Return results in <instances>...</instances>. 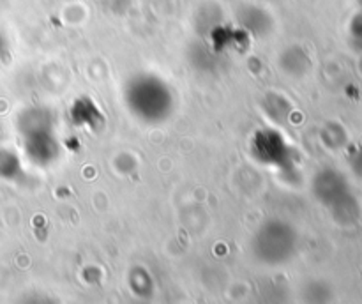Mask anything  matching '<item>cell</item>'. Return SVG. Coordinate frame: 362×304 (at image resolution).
<instances>
[{"mask_svg": "<svg viewBox=\"0 0 362 304\" xmlns=\"http://www.w3.org/2000/svg\"><path fill=\"white\" fill-rule=\"evenodd\" d=\"M127 110L138 120L158 126L170 119L175 108V95L168 81L151 73H141L127 80L124 87Z\"/></svg>", "mask_w": 362, "mask_h": 304, "instance_id": "1", "label": "cell"}, {"mask_svg": "<svg viewBox=\"0 0 362 304\" xmlns=\"http://www.w3.org/2000/svg\"><path fill=\"white\" fill-rule=\"evenodd\" d=\"M53 126L55 119L49 110L34 108L23 113L21 131L25 136V148L30 161L35 165L49 166L59 158L60 147Z\"/></svg>", "mask_w": 362, "mask_h": 304, "instance_id": "2", "label": "cell"}, {"mask_svg": "<svg viewBox=\"0 0 362 304\" xmlns=\"http://www.w3.org/2000/svg\"><path fill=\"white\" fill-rule=\"evenodd\" d=\"M290 152L292 151H290V145L286 144V138L272 127L258 129L251 138L253 158L262 165L271 166L274 170H286V166L292 163Z\"/></svg>", "mask_w": 362, "mask_h": 304, "instance_id": "3", "label": "cell"}]
</instances>
